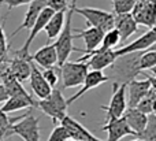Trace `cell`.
Segmentation results:
<instances>
[{
    "mask_svg": "<svg viewBox=\"0 0 156 141\" xmlns=\"http://www.w3.org/2000/svg\"><path fill=\"white\" fill-rule=\"evenodd\" d=\"M100 130L107 132V134H108L107 141H119L126 136H136L134 132L129 128V125H127L126 121L122 117L105 122V125Z\"/></svg>",
    "mask_w": 156,
    "mask_h": 141,
    "instance_id": "7c38bea8",
    "label": "cell"
},
{
    "mask_svg": "<svg viewBox=\"0 0 156 141\" xmlns=\"http://www.w3.org/2000/svg\"><path fill=\"white\" fill-rule=\"evenodd\" d=\"M116 59L115 49H107V51H92L90 54H85L80 58V62H86L89 70H104L108 69Z\"/></svg>",
    "mask_w": 156,
    "mask_h": 141,
    "instance_id": "9c48e42d",
    "label": "cell"
},
{
    "mask_svg": "<svg viewBox=\"0 0 156 141\" xmlns=\"http://www.w3.org/2000/svg\"><path fill=\"white\" fill-rule=\"evenodd\" d=\"M132 15L137 25L156 26V0H136Z\"/></svg>",
    "mask_w": 156,
    "mask_h": 141,
    "instance_id": "ba28073f",
    "label": "cell"
},
{
    "mask_svg": "<svg viewBox=\"0 0 156 141\" xmlns=\"http://www.w3.org/2000/svg\"><path fill=\"white\" fill-rule=\"evenodd\" d=\"M103 36H104V32L101 29L96 26H89L88 29H76V36L74 38H82L83 43H85V49L83 52L85 54H90L92 51L97 48L100 45L103 40Z\"/></svg>",
    "mask_w": 156,
    "mask_h": 141,
    "instance_id": "2e32d148",
    "label": "cell"
},
{
    "mask_svg": "<svg viewBox=\"0 0 156 141\" xmlns=\"http://www.w3.org/2000/svg\"><path fill=\"white\" fill-rule=\"evenodd\" d=\"M43 73V77L45 78V81L49 84L51 88H55L59 82V78H60V67L59 66H52V67H48V69H44Z\"/></svg>",
    "mask_w": 156,
    "mask_h": 141,
    "instance_id": "484cf974",
    "label": "cell"
},
{
    "mask_svg": "<svg viewBox=\"0 0 156 141\" xmlns=\"http://www.w3.org/2000/svg\"><path fill=\"white\" fill-rule=\"evenodd\" d=\"M59 123H62L66 128L69 136H70L71 140H82V141H101L100 139H97L93 133L88 130L83 125H81L77 119L66 115Z\"/></svg>",
    "mask_w": 156,
    "mask_h": 141,
    "instance_id": "8fae6325",
    "label": "cell"
},
{
    "mask_svg": "<svg viewBox=\"0 0 156 141\" xmlns=\"http://www.w3.org/2000/svg\"><path fill=\"white\" fill-rule=\"evenodd\" d=\"M37 108H40L45 115H48L54 123H59L67 115L69 104L63 93L56 88H52L51 93L44 99H38Z\"/></svg>",
    "mask_w": 156,
    "mask_h": 141,
    "instance_id": "3957f363",
    "label": "cell"
},
{
    "mask_svg": "<svg viewBox=\"0 0 156 141\" xmlns=\"http://www.w3.org/2000/svg\"><path fill=\"white\" fill-rule=\"evenodd\" d=\"M127 107L126 103V84L116 85L112 84V96H111L110 104L105 107H100L101 110H104L107 112V119L105 122L111 119H116L121 118L122 114L125 112Z\"/></svg>",
    "mask_w": 156,
    "mask_h": 141,
    "instance_id": "52a82bcc",
    "label": "cell"
},
{
    "mask_svg": "<svg viewBox=\"0 0 156 141\" xmlns=\"http://www.w3.org/2000/svg\"><path fill=\"white\" fill-rule=\"evenodd\" d=\"M67 141H82V140H71L70 139V140H67Z\"/></svg>",
    "mask_w": 156,
    "mask_h": 141,
    "instance_id": "8d00e7d4",
    "label": "cell"
},
{
    "mask_svg": "<svg viewBox=\"0 0 156 141\" xmlns=\"http://www.w3.org/2000/svg\"><path fill=\"white\" fill-rule=\"evenodd\" d=\"M138 139L144 141H156V114L151 112L147 115V125L144 130L138 134Z\"/></svg>",
    "mask_w": 156,
    "mask_h": 141,
    "instance_id": "d4e9b609",
    "label": "cell"
},
{
    "mask_svg": "<svg viewBox=\"0 0 156 141\" xmlns=\"http://www.w3.org/2000/svg\"><path fill=\"white\" fill-rule=\"evenodd\" d=\"M121 43V37H119V33L115 27L107 30L103 36V40L100 43V45L97 47V51H107V49H112L115 48L118 44Z\"/></svg>",
    "mask_w": 156,
    "mask_h": 141,
    "instance_id": "cb8c5ba5",
    "label": "cell"
},
{
    "mask_svg": "<svg viewBox=\"0 0 156 141\" xmlns=\"http://www.w3.org/2000/svg\"><path fill=\"white\" fill-rule=\"evenodd\" d=\"M105 81H110V79H108V76H105L101 70H89L88 73H86L85 79H83V82H82L83 86L78 90L76 95H73L71 97L66 99V100H67V104L70 106L71 103H74V101L78 100L80 97H82L88 90L94 89V88H97L99 85H101L103 82H105Z\"/></svg>",
    "mask_w": 156,
    "mask_h": 141,
    "instance_id": "30bf717a",
    "label": "cell"
},
{
    "mask_svg": "<svg viewBox=\"0 0 156 141\" xmlns=\"http://www.w3.org/2000/svg\"><path fill=\"white\" fill-rule=\"evenodd\" d=\"M59 67H60L62 84L65 89L82 85L83 79L86 77V73L89 71L86 62H80V60H77V62H67L66 60Z\"/></svg>",
    "mask_w": 156,
    "mask_h": 141,
    "instance_id": "5b68a950",
    "label": "cell"
},
{
    "mask_svg": "<svg viewBox=\"0 0 156 141\" xmlns=\"http://www.w3.org/2000/svg\"><path fill=\"white\" fill-rule=\"evenodd\" d=\"M30 59L36 63V65L41 66L43 69H48L52 66L58 65V55H56V48L54 44H47L38 51H36L33 55H30Z\"/></svg>",
    "mask_w": 156,
    "mask_h": 141,
    "instance_id": "d6986e66",
    "label": "cell"
},
{
    "mask_svg": "<svg viewBox=\"0 0 156 141\" xmlns=\"http://www.w3.org/2000/svg\"><path fill=\"white\" fill-rule=\"evenodd\" d=\"M8 99V93H7V89H5L4 84L0 81V104L4 103L5 100Z\"/></svg>",
    "mask_w": 156,
    "mask_h": 141,
    "instance_id": "836d02e7",
    "label": "cell"
},
{
    "mask_svg": "<svg viewBox=\"0 0 156 141\" xmlns=\"http://www.w3.org/2000/svg\"><path fill=\"white\" fill-rule=\"evenodd\" d=\"M148 49H156V43H155V44H154V45H152V47H149Z\"/></svg>",
    "mask_w": 156,
    "mask_h": 141,
    "instance_id": "d590c367",
    "label": "cell"
},
{
    "mask_svg": "<svg viewBox=\"0 0 156 141\" xmlns=\"http://www.w3.org/2000/svg\"><path fill=\"white\" fill-rule=\"evenodd\" d=\"M133 141H144V140H141V139H137V140H133Z\"/></svg>",
    "mask_w": 156,
    "mask_h": 141,
    "instance_id": "74e56055",
    "label": "cell"
},
{
    "mask_svg": "<svg viewBox=\"0 0 156 141\" xmlns=\"http://www.w3.org/2000/svg\"><path fill=\"white\" fill-rule=\"evenodd\" d=\"M67 140H70V136H69L65 126L62 123H59V125H56L54 128V130L51 132L47 141H67Z\"/></svg>",
    "mask_w": 156,
    "mask_h": 141,
    "instance_id": "f1b7e54d",
    "label": "cell"
},
{
    "mask_svg": "<svg viewBox=\"0 0 156 141\" xmlns=\"http://www.w3.org/2000/svg\"><path fill=\"white\" fill-rule=\"evenodd\" d=\"M32 0H0V4H7L8 11H11L12 8L19 7V5H25V4H29Z\"/></svg>",
    "mask_w": 156,
    "mask_h": 141,
    "instance_id": "d6a6232c",
    "label": "cell"
},
{
    "mask_svg": "<svg viewBox=\"0 0 156 141\" xmlns=\"http://www.w3.org/2000/svg\"><path fill=\"white\" fill-rule=\"evenodd\" d=\"M73 5L70 4L69 10L66 11V19H65V25L63 29L60 30V33L58 34V37L55 38V48H56V55H58V66L63 65L66 60L69 59L70 54L73 51L81 52L82 49H78L73 45V27H71V19H73Z\"/></svg>",
    "mask_w": 156,
    "mask_h": 141,
    "instance_id": "7a4b0ae2",
    "label": "cell"
},
{
    "mask_svg": "<svg viewBox=\"0 0 156 141\" xmlns=\"http://www.w3.org/2000/svg\"><path fill=\"white\" fill-rule=\"evenodd\" d=\"M47 7L52 8L54 11H67L70 7L69 0H47Z\"/></svg>",
    "mask_w": 156,
    "mask_h": 141,
    "instance_id": "1f68e13d",
    "label": "cell"
},
{
    "mask_svg": "<svg viewBox=\"0 0 156 141\" xmlns=\"http://www.w3.org/2000/svg\"><path fill=\"white\" fill-rule=\"evenodd\" d=\"M30 88H32L33 93L37 96L38 99H44L51 93L52 88L49 86V84L45 81V78L43 77V73L38 70L37 65L33 60H30Z\"/></svg>",
    "mask_w": 156,
    "mask_h": 141,
    "instance_id": "4fadbf2b",
    "label": "cell"
},
{
    "mask_svg": "<svg viewBox=\"0 0 156 141\" xmlns=\"http://www.w3.org/2000/svg\"><path fill=\"white\" fill-rule=\"evenodd\" d=\"M73 5V11L76 14H80L81 16H83L88 23V26H96L99 29H101L103 32L112 29L114 27V14L108 12V11L100 10V8H92V7H77L76 0L71 2Z\"/></svg>",
    "mask_w": 156,
    "mask_h": 141,
    "instance_id": "277c9868",
    "label": "cell"
},
{
    "mask_svg": "<svg viewBox=\"0 0 156 141\" xmlns=\"http://www.w3.org/2000/svg\"><path fill=\"white\" fill-rule=\"evenodd\" d=\"M114 27L118 30L121 41H126L138 30V25L133 18L132 12L118 14L114 16Z\"/></svg>",
    "mask_w": 156,
    "mask_h": 141,
    "instance_id": "9a60e30c",
    "label": "cell"
},
{
    "mask_svg": "<svg viewBox=\"0 0 156 141\" xmlns=\"http://www.w3.org/2000/svg\"><path fill=\"white\" fill-rule=\"evenodd\" d=\"M4 22L5 18L0 23V62L2 60H7V54H8V45L7 43V37H5V33H4Z\"/></svg>",
    "mask_w": 156,
    "mask_h": 141,
    "instance_id": "f546056e",
    "label": "cell"
},
{
    "mask_svg": "<svg viewBox=\"0 0 156 141\" xmlns=\"http://www.w3.org/2000/svg\"><path fill=\"white\" fill-rule=\"evenodd\" d=\"M18 119H21V117L18 118H10V115L7 112H4L0 108V129H5V130L10 132V128L12 123H15Z\"/></svg>",
    "mask_w": 156,
    "mask_h": 141,
    "instance_id": "4dcf8cb0",
    "label": "cell"
},
{
    "mask_svg": "<svg viewBox=\"0 0 156 141\" xmlns=\"http://www.w3.org/2000/svg\"><path fill=\"white\" fill-rule=\"evenodd\" d=\"M8 136H11L10 132L5 130V129H0V141H4Z\"/></svg>",
    "mask_w": 156,
    "mask_h": 141,
    "instance_id": "e575fe53",
    "label": "cell"
},
{
    "mask_svg": "<svg viewBox=\"0 0 156 141\" xmlns=\"http://www.w3.org/2000/svg\"><path fill=\"white\" fill-rule=\"evenodd\" d=\"M10 134H16L22 137L23 141H40V126L38 118H36L32 112L22 115L21 119L12 123L10 128Z\"/></svg>",
    "mask_w": 156,
    "mask_h": 141,
    "instance_id": "8992f818",
    "label": "cell"
},
{
    "mask_svg": "<svg viewBox=\"0 0 156 141\" xmlns=\"http://www.w3.org/2000/svg\"><path fill=\"white\" fill-rule=\"evenodd\" d=\"M65 19H66V11H55L54 12V15L51 16V19H49L48 23L44 27V30L47 33V37H48V43L58 37L60 30L63 29Z\"/></svg>",
    "mask_w": 156,
    "mask_h": 141,
    "instance_id": "7402d4cb",
    "label": "cell"
},
{
    "mask_svg": "<svg viewBox=\"0 0 156 141\" xmlns=\"http://www.w3.org/2000/svg\"><path fill=\"white\" fill-rule=\"evenodd\" d=\"M30 107H36L34 103L29 101L25 97H19V96H8V99L3 103V106L0 108L4 112L10 114L14 111H19V110H25V108H30Z\"/></svg>",
    "mask_w": 156,
    "mask_h": 141,
    "instance_id": "603a6c76",
    "label": "cell"
},
{
    "mask_svg": "<svg viewBox=\"0 0 156 141\" xmlns=\"http://www.w3.org/2000/svg\"><path fill=\"white\" fill-rule=\"evenodd\" d=\"M8 66H10V70L12 73V76L18 81L23 82L29 78V76H30V60L29 59L19 58L14 55L12 59L8 60Z\"/></svg>",
    "mask_w": 156,
    "mask_h": 141,
    "instance_id": "44dd1931",
    "label": "cell"
},
{
    "mask_svg": "<svg viewBox=\"0 0 156 141\" xmlns=\"http://www.w3.org/2000/svg\"><path fill=\"white\" fill-rule=\"evenodd\" d=\"M147 115L148 114L140 111L137 107H126L125 112L122 114V118L126 121L129 128L134 132L136 137H137L144 130V128L147 125Z\"/></svg>",
    "mask_w": 156,
    "mask_h": 141,
    "instance_id": "ffe728a7",
    "label": "cell"
},
{
    "mask_svg": "<svg viewBox=\"0 0 156 141\" xmlns=\"http://www.w3.org/2000/svg\"><path fill=\"white\" fill-rule=\"evenodd\" d=\"M44 7H47V0H32V2L27 4V11L25 14V18L22 21V23L11 33L10 37H14L15 34H18L21 30H29L33 26V23L36 22L38 14L41 12Z\"/></svg>",
    "mask_w": 156,
    "mask_h": 141,
    "instance_id": "e0dca14e",
    "label": "cell"
},
{
    "mask_svg": "<svg viewBox=\"0 0 156 141\" xmlns=\"http://www.w3.org/2000/svg\"><path fill=\"white\" fill-rule=\"evenodd\" d=\"M144 51H134L127 52L123 55H118L114 63L110 66V76L108 79H112V84L121 85L130 82L134 79L138 74L141 73L140 70V56Z\"/></svg>",
    "mask_w": 156,
    "mask_h": 141,
    "instance_id": "6da1fadb",
    "label": "cell"
},
{
    "mask_svg": "<svg viewBox=\"0 0 156 141\" xmlns=\"http://www.w3.org/2000/svg\"><path fill=\"white\" fill-rule=\"evenodd\" d=\"M136 4V0H112V14L118 15V14H127L132 12L133 7Z\"/></svg>",
    "mask_w": 156,
    "mask_h": 141,
    "instance_id": "4316f807",
    "label": "cell"
},
{
    "mask_svg": "<svg viewBox=\"0 0 156 141\" xmlns=\"http://www.w3.org/2000/svg\"><path fill=\"white\" fill-rule=\"evenodd\" d=\"M155 43H156V26L151 27L148 32H145L143 36H140L137 40L132 41V43L127 44V45L116 49L115 54H116V56H118V55H123V54H127V52L145 51V49H148L149 47L154 45Z\"/></svg>",
    "mask_w": 156,
    "mask_h": 141,
    "instance_id": "5bb4252c",
    "label": "cell"
},
{
    "mask_svg": "<svg viewBox=\"0 0 156 141\" xmlns=\"http://www.w3.org/2000/svg\"><path fill=\"white\" fill-rule=\"evenodd\" d=\"M156 66V49H148L140 56V70H148Z\"/></svg>",
    "mask_w": 156,
    "mask_h": 141,
    "instance_id": "83f0119b",
    "label": "cell"
},
{
    "mask_svg": "<svg viewBox=\"0 0 156 141\" xmlns=\"http://www.w3.org/2000/svg\"><path fill=\"white\" fill-rule=\"evenodd\" d=\"M127 89H129V101H127V107H136L147 95H148L149 89H151V79H144V81H137V79H132L127 82Z\"/></svg>",
    "mask_w": 156,
    "mask_h": 141,
    "instance_id": "ac0fdd59",
    "label": "cell"
}]
</instances>
